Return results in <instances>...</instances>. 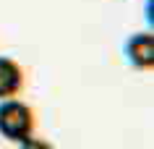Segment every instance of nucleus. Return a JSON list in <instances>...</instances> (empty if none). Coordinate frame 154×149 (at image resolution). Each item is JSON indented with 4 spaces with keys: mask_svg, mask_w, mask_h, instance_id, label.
Here are the masks:
<instances>
[{
    "mask_svg": "<svg viewBox=\"0 0 154 149\" xmlns=\"http://www.w3.org/2000/svg\"><path fill=\"white\" fill-rule=\"evenodd\" d=\"M123 52H125V60L133 68H141V71L154 68V37L152 34H133L125 42Z\"/></svg>",
    "mask_w": 154,
    "mask_h": 149,
    "instance_id": "2",
    "label": "nucleus"
},
{
    "mask_svg": "<svg viewBox=\"0 0 154 149\" xmlns=\"http://www.w3.org/2000/svg\"><path fill=\"white\" fill-rule=\"evenodd\" d=\"M24 89V68L13 58L0 55V99H11Z\"/></svg>",
    "mask_w": 154,
    "mask_h": 149,
    "instance_id": "3",
    "label": "nucleus"
},
{
    "mask_svg": "<svg viewBox=\"0 0 154 149\" xmlns=\"http://www.w3.org/2000/svg\"><path fill=\"white\" fill-rule=\"evenodd\" d=\"M34 131V113L18 99H0V136L8 141H21Z\"/></svg>",
    "mask_w": 154,
    "mask_h": 149,
    "instance_id": "1",
    "label": "nucleus"
},
{
    "mask_svg": "<svg viewBox=\"0 0 154 149\" xmlns=\"http://www.w3.org/2000/svg\"><path fill=\"white\" fill-rule=\"evenodd\" d=\"M18 149H55L50 141L45 139H34V136H26V139L18 141Z\"/></svg>",
    "mask_w": 154,
    "mask_h": 149,
    "instance_id": "4",
    "label": "nucleus"
}]
</instances>
